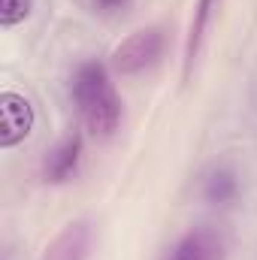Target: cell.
Returning a JSON list of instances; mask_svg holds the SVG:
<instances>
[{"mask_svg": "<svg viewBox=\"0 0 257 260\" xmlns=\"http://www.w3.org/2000/svg\"><path fill=\"white\" fill-rule=\"evenodd\" d=\"M73 103L79 109L82 127L94 139L115 136L124 121V103L112 82V73L103 61H82L70 82Z\"/></svg>", "mask_w": 257, "mask_h": 260, "instance_id": "1", "label": "cell"}, {"mask_svg": "<svg viewBox=\"0 0 257 260\" xmlns=\"http://www.w3.org/2000/svg\"><path fill=\"white\" fill-rule=\"evenodd\" d=\"M167 52V34L157 27V24H148V27H139L127 34L109 55V67L118 73V76H136V73H145L157 64Z\"/></svg>", "mask_w": 257, "mask_h": 260, "instance_id": "2", "label": "cell"}, {"mask_svg": "<svg viewBox=\"0 0 257 260\" xmlns=\"http://www.w3.org/2000/svg\"><path fill=\"white\" fill-rule=\"evenodd\" d=\"M34 124H37L34 103L24 94L6 88L0 94V148L9 151V148L21 145L34 133Z\"/></svg>", "mask_w": 257, "mask_h": 260, "instance_id": "3", "label": "cell"}, {"mask_svg": "<svg viewBox=\"0 0 257 260\" xmlns=\"http://www.w3.org/2000/svg\"><path fill=\"white\" fill-rule=\"evenodd\" d=\"M160 260H227V239L212 227L185 230Z\"/></svg>", "mask_w": 257, "mask_h": 260, "instance_id": "4", "label": "cell"}, {"mask_svg": "<svg viewBox=\"0 0 257 260\" xmlns=\"http://www.w3.org/2000/svg\"><path fill=\"white\" fill-rule=\"evenodd\" d=\"M82 157H85V136L79 130H73V133H67L64 139H58L46 151V157H43V179L49 185H67L79 173Z\"/></svg>", "mask_w": 257, "mask_h": 260, "instance_id": "5", "label": "cell"}, {"mask_svg": "<svg viewBox=\"0 0 257 260\" xmlns=\"http://www.w3.org/2000/svg\"><path fill=\"white\" fill-rule=\"evenodd\" d=\"M221 3L224 0H197L194 3V15L191 24H188V37H185V61H182V76L185 79H191L194 67H197L203 49H206V40H209V34L218 21Z\"/></svg>", "mask_w": 257, "mask_h": 260, "instance_id": "6", "label": "cell"}, {"mask_svg": "<svg viewBox=\"0 0 257 260\" xmlns=\"http://www.w3.org/2000/svg\"><path fill=\"white\" fill-rule=\"evenodd\" d=\"M91 239H94L91 224L85 218H76V221L64 224L52 236V242L43 248L40 260H88V254H91Z\"/></svg>", "mask_w": 257, "mask_h": 260, "instance_id": "7", "label": "cell"}, {"mask_svg": "<svg viewBox=\"0 0 257 260\" xmlns=\"http://www.w3.org/2000/svg\"><path fill=\"white\" fill-rule=\"evenodd\" d=\"M242 194V182H239V173L227 164H215L212 170H206L203 182H200V197L215 206V209H227L233 206Z\"/></svg>", "mask_w": 257, "mask_h": 260, "instance_id": "8", "label": "cell"}, {"mask_svg": "<svg viewBox=\"0 0 257 260\" xmlns=\"http://www.w3.org/2000/svg\"><path fill=\"white\" fill-rule=\"evenodd\" d=\"M34 12V0H0V27L12 30L24 24Z\"/></svg>", "mask_w": 257, "mask_h": 260, "instance_id": "9", "label": "cell"}, {"mask_svg": "<svg viewBox=\"0 0 257 260\" xmlns=\"http://www.w3.org/2000/svg\"><path fill=\"white\" fill-rule=\"evenodd\" d=\"M91 6L103 15H121L133 6V0H91Z\"/></svg>", "mask_w": 257, "mask_h": 260, "instance_id": "10", "label": "cell"}]
</instances>
